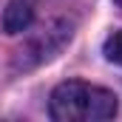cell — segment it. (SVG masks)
I'll return each instance as SVG.
<instances>
[{"label": "cell", "mask_w": 122, "mask_h": 122, "mask_svg": "<svg viewBox=\"0 0 122 122\" xmlns=\"http://www.w3.org/2000/svg\"><path fill=\"white\" fill-rule=\"evenodd\" d=\"M48 111L57 122H102L119 111V102L108 88L71 80L51 91Z\"/></svg>", "instance_id": "cell-1"}, {"label": "cell", "mask_w": 122, "mask_h": 122, "mask_svg": "<svg viewBox=\"0 0 122 122\" xmlns=\"http://www.w3.org/2000/svg\"><path fill=\"white\" fill-rule=\"evenodd\" d=\"M68 37H71V26H65V23H54V26H48V31L37 34V37L29 43V48L20 51V54H23V60H29V57H31V62L48 60V57L60 48ZM31 62H29V65H31Z\"/></svg>", "instance_id": "cell-2"}, {"label": "cell", "mask_w": 122, "mask_h": 122, "mask_svg": "<svg viewBox=\"0 0 122 122\" xmlns=\"http://www.w3.org/2000/svg\"><path fill=\"white\" fill-rule=\"evenodd\" d=\"M31 20H34V6H31V0H11V3L6 6V11H3V29L9 31V34L26 31L31 26Z\"/></svg>", "instance_id": "cell-3"}, {"label": "cell", "mask_w": 122, "mask_h": 122, "mask_svg": "<svg viewBox=\"0 0 122 122\" xmlns=\"http://www.w3.org/2000/svg\"><path fill=\"white\" fill-rule=\"evenodd\" d=\"M105 57L117 65H122V31H114L105 40Z\"/></svg>", "instance_id": "cell-4"}, {"label": "cell", "mask_w": 122, "mask_h": 122, "mask_svg": "<svg viewBox=\"0 0 122 122\" xmlns=\"http://www.w3.org/2000/svg\"><path fill=\"white\" fill-rule=\"evenodd\" d=\"M117 6H119V9H122V0H117Z\"/></svg>", "instance_id": "cell-5"}]
</instances>
